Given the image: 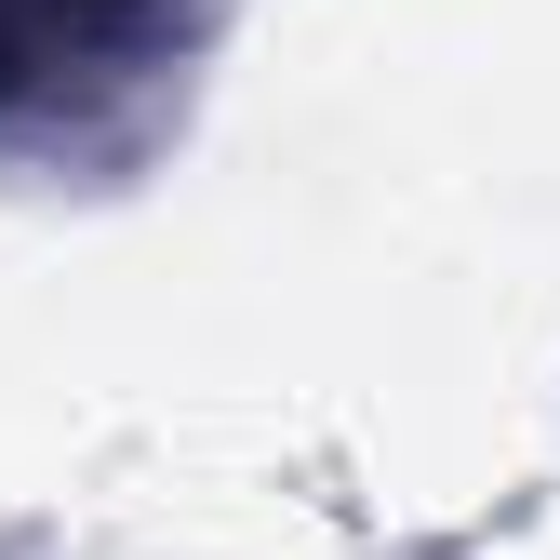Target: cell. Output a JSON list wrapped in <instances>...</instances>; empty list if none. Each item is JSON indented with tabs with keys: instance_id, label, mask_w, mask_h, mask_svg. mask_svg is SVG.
<instances>
[{
	"instance_id": "cell-1",
	"label": "cell",
	"mask_w": 560,
	"mask_h": 560,
	"mask_svg": "<svg viewBox=\"0 0 560 560\" xmlns=\"http://www.w3.org/2000/svg\"><path fill=\"white\" fill-rule=\"evenodd\" d=\"M148 27H161V0H0V120L81 107L94 81L133 67Z\"/></svg>"
}]
</instances>
